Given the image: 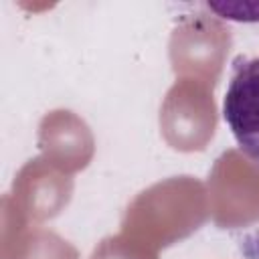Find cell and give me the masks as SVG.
Here are the masks:
<instances>
[{"label":"cell","instance_id":"6da1fadb","mask_svg":"<svg viewBox=\"0 0 259 259\" xmlns=\"http://www.w3.org/2000/svg\"><path fill=\"white\" fill-rule=\"evenodd\" d=\"M223 117L241 152L259 164V57L235 61Z\"/></svg>","mask_w":259,"mask_h":259},{"label":"cell","instance_id":"7a4b0ae2","mask_svg":"<svg viewBox=\"0 0 259 259\" xmlns=\"http://www.w3.org/2000/svg\"><path fill=\"white\" fill-rule=\"evenodd\" d=\"M208 8L229 20L259 22V2H208Z\"/></svg>","mask_w":259,"mask_h":259}]
</instances>
